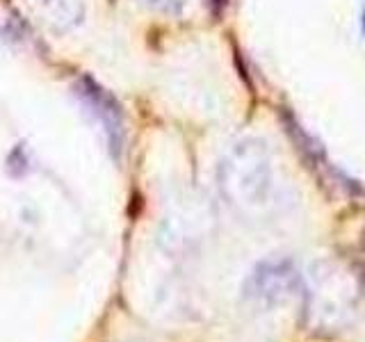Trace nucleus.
<instances>
[{
	"instance_id": "f257e3e1",
	"label": "nucleus",
	"mask_w": 365,
	"mask_h": 342,
	"mask_svg": "<svg viewBox=\"0 0 365 342\" xmlns=\"http://www.w3.org/2000/svg\"><path fill=\"white\" fill-rule=\"evenodd\" d=\"M220 187L228 203L242 210L265 205L272 190V160L265 142L240 140L220 165Z\"/></svg>"
},
{
	"instance_id": "20e7f679",
	"label": "nucleus",
	"mask_w": 365,
	"mask_h": 342,
	"mask_svg": "<svg viewBox=\"0 0 365 342\" xmlns=\"http://www.w3.org/2000/svg\"><path fill=\"white\" fill-rule=\"evenodd\" d=\"M146 7H151L153 11H160V14L167 16H178L182 9H185L187 0H142Z\"/></svg>"
},
{
	"instance_id": "7ed1b4c3",
	"label": "nucleus",
	"mask_w": 365,
	"mask_h": 342,
	"mask_svg": "<svg viewBox=\"0 0 365 342\" xmlns=\"http://www.w3.org/2000/svg\"><path fill=\"white\" fill-rule=\"evenodd\" d=\"M34 14L53 32H68L85 19L83 0H32Z\"/></svg>"
},
{
	"instance_id": "f03ea898",
	"label": "nucleus",
	"mask_w": 365,
	"mask_h": 342,
	"mask_svg": "<svg viewBox=\"0 0 365 342\" xmlns=\"http://www.w3.org/2000/svg\"><path fill=\"white\" fill-rule=\"evenodd\" d=\"M76 96L83 103V108L91 117V121L101 128L110 153L119 160L125 148V117L119 100L89 76H83L76 83Z\"/></svg>"
},
{
	"instance_id": "39448f33",
	"label": "nucleus",
	"mask_w": 365,
	"mask_h": 342,
	"mask_svg": "<svg viewBox=\"0 0 365 342\" xmlns=\"http://www.w3.org/2000/svg\"><path fill=\"white\" fill-rule=\"evenodd\" d=\"M361 28H363V34H365V11H363V19H361Z\"/></svg>"
}]
</instances>
